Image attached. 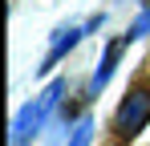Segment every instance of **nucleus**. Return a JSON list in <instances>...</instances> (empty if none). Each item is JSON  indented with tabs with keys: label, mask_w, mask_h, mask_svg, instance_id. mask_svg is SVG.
I'll return each instance as SVG.
<instances>
[{
	"label": "nucleus",
	"mask_w": 150,
	"mask_h": 146,
	"mask_svg": "<svg viewBox=\"0 0 150 146\" xmlns=\"http://www.w3.org/2000/svg\"><path fill=\"white\" fill-rule=\"evenodd\" d=\"M118 57H122V41H110V45H105V57H101V65H98V73H93V81H89V89H93V94H98V89H105V81L114 77Z\"/></svg>",
	"instance_id": "obj_3"
},
{
	"label": "nucleus",
	"mask_w": 150,
	"mask_h": 146,
	"mask_svg": "<svg viewBox=\"0 0 150 146\" xmlns=\"http://www.w3.org/2000/svg\"><path fill=\"white\" fill-rule=\"evenodd\" d=\"M146 122H150V89L138 85L122 97V106L114 114V130H118V138H134L146 130Z\"/></svg>",
	"instance_id": "obj_2"
},
{
	"label": "nucleus",
	"mask_w": 150,
	"mask_h": 146,
	"mask_svg": "<svg viewBox=\"0 0 150 146\" xmlns=\"http://www.w3.org/2000/svg\"><path fill=\"white\" fill-rule=\"evenodd\" d=\"M142 33H150V8H146L134 24H130V41H134V37H142Z\"/></svg>",
	"instance_id": "obj_6"
},
{
	"label": "nucleus",
	"mask_w": 150,
	"mask_h": 146,
	"mask_svg": "<svg viewBox=\"0 0 150 146\" xmlns=\"http://www.w3.org/2000/svg\"><path fill=\"white\" fill-rule=\"evenodd\" d=\"M89 130H93V126H89V122H81V126L73 130V138H69L65 146H89Z\"/></svg>",
	"instance_id": "obj_5"
},
{
	"label": "nucleus",
	"mask_w": 150,
	"mask_h": 146,
	"mask_svg": "<svg viewBox=\"0 0 150 146\" xmlns=\"http://www.w3.org/2000/svg\"><path fill=\"white\" fill-rule=\"evenodd\" d=\"M77 37H81V33H77V28H61V33H57V37H53V49H49V57H45V65H41V73H49L53 65H57V61H61V53H69V49L77 45Z\"/></svg>",
	"instance_id": "obj_4"
},
{
	"label": "nucleus",
	"mask_w": 150,
	"mask_h": 146,
	"mask_svg": "<svg viewBox=\"0 0 150 146\" xmlns=\"http://www.w3.org/2000/svg\"><path fill=\"white\" fill-rule=\"evenodd\" d=\"M61 94H65V81H53L49 89H41V94L16 114V122H12V146H25L28 138L45 126V118L53 114V106H57V97H61Z\"/></svg>",
	"instance_id": "obj_1"
}]
</instances>
